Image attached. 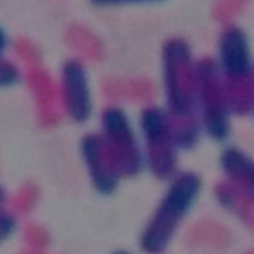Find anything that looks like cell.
Returning <instances> with one entry per match:
<instances>
[{
	"label": "cell",
	"instance_id": "6da1fadb",
	"mask_svg": "<svg viewBox=\"0 0 254 254\" xmlns=\"http://www.w3.org/2000/svg\"><path fill=\"white\" fill-rule=\"evenodd\" d=\"M162 76L167 114L179 149H192L201 137V119L197 105V61L189 43L170 38L162 47Z\"/></svg>",
	"mask_w": 254,
	"mask_h": 254
},
{
	"label": "cell",
	"instance_id": "7a4b0ae2",
	"mask_svg": "<svg viewBox=\"0 0 254 254\" xmlns=\"http://www.w3.org/2000/svg\"><path fill=\"white\" fill-rule=\"evenodd\" d=\"M203 179L196 172H179L169 182L165 194L139 235V248L144 254H162L170 248L177 230L197 203Z\"/></svg>",
	"mask_w": 254,
	"mask_h": 254
},
{
	"label": "cell",
	"instance_id": "3957f363",
	"mask_svg": "<svg viewBox=\"0 0 254 254\" xmlns=\"http://www.w3.org/2000/svg\"><path fill=\"white\" fill-rule=\"evenodd\" d=\"M216 64L222 72L232 114L246 115L253 112L254 61L248 35L239 26H229L220 33Z\"/></svg>",
	"mask_w": 254,
	"mask_h": 254
},
{
	"label": "cell",
	"instance_id": "277c9868",
	"mask_svg": "<svg viewBox=\"0 0 254 254\" xmlns=\"http://www.w3.org/2000/svg\"><path fill=\"white\" fill-rule=\"evenodd\" d=\"M144 167L160 181H172L179 174V146L165 108L146 107L141 112Z\"/></svg>",
	"mask_w": 254,
	"mask_h": 254
},
{
	"label": "cell",
	"instance_id": "5b68a950",
	"mask_svg": "<svg viewBox=\"0 0 254 254\" xmlns=\"http://www.w3.org/2000/svg\"><path fill=\"white\" fill-rule=\"evenodd\" d=\"M197 105L206 136L216 143L225 141L230 136L232 110L220 67L213 59L197 61Z\"/></svg>",
	"mask_w": 254,
	"mask_h": 254
},
{
	"label": "cell",
	"instance_id": "8992f818",
	"mask_svg": "<svg viewBox=\"0 0 254 254\" xmlns=\"http://www.w3.org/2000/svg\"><path fill=\"white\" fill-rule=\"evenodd\" d=\"M122 177H134L144 167V155L129 117L122 108L108 107L102 114V132Z\"/></svg>",
	"mask_w": 254,
	"mask_h": 254
},
{
	"label": "cell",
	"instance_id": "52a82bcc",
	"mask_svg": "<svg viewBox=\"0 0 254 254\" xmlns=\"http://www.w3.org/2000/svg\"><path fill=\"white\" fill-rule=\"evenodd\" d=\"M81 156H83L84 167L91 179L95 190L102 196H110L119 188L121 182V172L117 170L114 158L108 151L103 136L100 132L86 134L81 139Z\"/></svg>",
	"mask_w": 254,
	"mask_h": 254
},
{
	"label": "cell",
	"instance_id": "ba28073f",
	"mask_svg": "<svg viewBox=\"0 0 254 254\" xmlns=\"http://www.w3.org/2000/svg\"><path fill=\"white\" fill-rule=\"evenodd\" d=\"M62 100L67 115L76 124H84L93 115V96L86 67L76 59L64 62L61 70Z\"/></svg>",
	"mask_w": 254,
	"mask_h": 254
},
{
	"label": "cell",
	"instance_id": "9c48e42d",
	"mask_svg": "<svg viewBox=\"0 0 254 254\" xmlns=\"http://www.w3.org/2000/svg\"><path fill=\"white\" fill-rule=\"evenodd\" d=\"M220 170L239 192L254 201V158L237 146H229L218 158Z\"/></svg>",
	"mask_w": 254,
	"mask_h": 254
},
{
	"label": "cell",
	"instance_id": "30bf717a",
	"mask_svg": "<svg viewBox=\"0 0 254 254\" xmlns=\"http://www.w3.org/2000/svg\"><path fill=\"white\" fill-rule=\"evenodd\" d=\"M95 7H121V5H146V3H160L165 0H88Z\"/></svg>",
	"mask_w": 254,
	"mask_h": 254
},
{
	"label": "cell",
	"instance_id": "8fae6325",
	"mask_svg": "<svg viewBox=\"0 0 254 254\" xmlns=\"http://www.w3.org/2000/svg\"><path fill=\"white\" fill-rule=\"evenodd\" d=\"M16 230V218L10 216L9 213L0 211V244L10 237Z\"/></svg>",
	"mask_w": 254,
	"mask_h": 254
},
{
	"label": "cell",
	"instance_id": "7c38bea8",
	"mask_svg": "<svg viewBox=\"0 0 254 254\" xmlns=\"http://www.w3.org/2000/svg\"><path fill=\"white\" fill-rule=\"evenodd\" d=\"M5 47H7V36H5V33L0 29V55H2L3 50H5Z\"/></svg>",
	"mask_w": 254,
	"mask_h": 254
},
{
	"label": "cell",
	"instance_id": "4fadbf2b",
	"mask_svg": "<svg viewBox=\"0 0 254 254\" xmlns=\"http://www.w3.org/2000/svg\"><path fill=\"white\" fill-rule=\"evenodd\" d=\"M3 201H5V190L0 188V206L3 204Z\"/></svg>",
	"mask_w": 254,
	"mask_h": 254
},
{
	"label": "cell",
	"instance_id": "5bb4252c",
	"mask_svg": "<svg viewBox=\"0 0 254 254\" xmlns=\"http://www.w3.org/2000/svg\"><path fill=\"white\" fill-rule=\"evenodd\" d=\"M114 254H129L127 251H117V253H114Z\"/></svg>",
	"mask_w": 254,
	"mask_h": 254
},
{
	"label": "cell",
	"instance_id": "9a60e30c",
	"mask_svg": "<svg viewBox=\"0 0 254 254\" xmlns=\"http://www.w3.org/2000/svg\"><path fill=\"white\" fill-rule=\"evenodd\" d=\"M253 114H254V89H253Z\"/></svg>",
	"mask_w": 254,
	"mask_h": 254
}]
</instances>
